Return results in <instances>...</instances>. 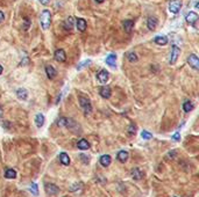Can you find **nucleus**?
Instances as JSON below:
<instances>
[{"label":"nucleus","instance_id":"obj_41","mask_svg":"<svg viewBox=\"0 0 199 197\" xmlns=\"http://www.w3.org/2000/svg\"><path fill=\"white\" fill-rule=\"evenodd\" d=\"M1 73H2V66L0 65V74H1Z\"/></svg>","mask_w":199,"mask_h":197},{"label":"nucleus","instance_id":"obj_26","mask_svg":"<svg viewBox=\"0 0 199 197\" xmlns=\"http://www.w3.org/2000/svg\"><path fill=\"white\" fill-rule=\"evenodd\" d=\"M126 57L128 59V61H131V63H136L138 61V56H136V54L135 52H133V51H131V52H128L127 55H126Z\"/></svg>","mask_w":199,"mask_h":197},{"label":"nucleus","instance_id":"obj_24","mask_svg":"<svg viewBox=\"0 0 199 197\" xmlns=\"http://www.w3.org/2000/svg\"><path fill=\"white\" fill-rule=\"evenodd\" d=\"M74 23H75V19H74L72 16L68 18V19L65 20V22H64V27H65V29H72Z\"/></svg>","mask_w":199,"mask_h":197},{"label":"nucleus","instance_id":"obj_39","mask_svg":"<svg viewBox=\"0 0 199 197\" xmlns=\"http://www.w3.org/2000/svg\"><path fill=\"white\" fill-rule=\"evenodd\" d=\"M2 115H4V111H2V109H1V107H0V121H1V118H2Z\"/></svg>","mask_w":199,"mask_h":197},{"label":"nucleus","instance_id":"obj_33","mask_svg":"<svg viewBox=\"0 0 199 197\" xmlns=\"http://www.w3.org/2000/svg\"><path fill=\"white\" fill-rule=\"evenodd\" d=\"M80 187H81V184H80V183H76V184H74V186L71 187V191H77V190H79Z\"/></svg>","mask_w":199,"mask_h":197},{"label":"nucleus","instance_id":"obj_36","mask_svg":"<svg viewBox=\"0 0 199 197\" xmlns=\"http://www.w3.org/2000/svg\"><path fill=\"white\" fill-rule=\"evenodd\" d=\"M4 20H5V14H4V13L0 11V23H1Z\"/></svg>","mask_w":199,"mask_h":197},{"label":"nucleus","instance_id":"obj_16","mask_svg":"<svg viewBox=\"0 0 199 197\" xmlns=\"http://www.w3.org/2000/svg\"><path fill=\"white\" fill-rule=\"evenodd\" d=\"M115 61H117V55H114V54H111L106 57V64L110 65L111 67L115 66Z\"/></svg>","mask_w":199,"mask_h":197},{"label":"nucleus","instance_id":"obj_27","mask_svg":"<svg viewBox=\"0 0 199 197\" xmlns=\"http://www.w3.org/2000/svg\"><path fill=\"white\" fill-rule=\"evenodd\" d=\"M17 176V172L14 169H7L5 173V177L6 178H15Z\"/></svg>","mask_w":199,"mask_h":197},{"label":"nucleus","instance_id":"obj_17","mask_svg":"<svg viewBox=\"0 0 199 197\" xmlns=\"http://www.w3.org/2000/svg\"><path fill=\"white\" fill-rule=\"evenodd\" d=\"M99 161H100V163H101V166L107 167V166H110V163H111V157H110L108 154H104V156L100 157Z\"/></svg>","mask_w":199,"mask_h":197},{"label":"nucleus","instance_id":"obj_29","mask_svg":"<svg viewBox=\"0 0 199 197\" xmlns=\"http://www.w3.org/2000/svg\"><path fill=\"white\" fill-rule=\"evenodd\" d=\"M92 61L90 60V59H87V60H84V61H81L80 64H78V66H77V70H81V69H84V67H86L87 65H90Z\"/></svg>","mask_w":199,"mask_h":197},{"label":"nucleus","instance_id":"obj_23","mask_svg":"<svg viewBox=\"0 0 199 197\" xmlns=\"http://www.w3.org/2000/svg\"><path fill=\"white\" fill-rule=\"evenodd\" d=\"M154 41H155V43L159 44V45H165V44L168 43L167 36H156Z\"/></svg>","mask_w":199,"mask_h":197},{"label":"nucleus","instance_id":"obj_15","mask_svg":"<svg viewBox=\"0 0 199 197\" xmlns=\"http://www.w3.org/2000/svg\"><path fill=\"white\" fill-rule=\"evenodd\" d=\"M132 177L134 180L139 181V180H141L143 177V172L140 168H134V169H132Z\"/></svg>","mask_w":199,"mask_h":197},{"label":"nucleus","instance_id":"obj_10","mask_svg":"<svg viewBox=\"0 0 199 197\" xmlns=\"http://www.w3.org/2000/svg\"><path fill=\"white\" fill-rule=\"evenodd\" d=\"M45 73H47V76H48V78L49 79H54L56 76H57L56 70H55L54 66H51V65L45 66Z\"/></svg>","mask_w":199,"mask_h":197},{"label":"nucleus","instance_id":"obj_6","mask_svg":"<svg viewBox=\"0 0 199 197\" xmlns=\"http://www.w3.org/2000/svg\"><path fill=\"white\" fill-rule=\"evenodd\" d=\"M44 189H45L47 194H50V195H55V194H57L60 191L58 187L53 184V183H45L44 184Z\"/></svg>","mask_w":199,"mask_h":197},{"label":"nucleus","instance_id":"obj_11","mask_svg":"<svg viewBox=\"0 0 199 197\" xmlns=\"http://www.w3.org/2000/svg\"><path fill=\"white\" fill-rule=\"evenodd\" d=\"M147 26H148V29L154 30L157 27V19L155 16H149L147 20Z\"/></svg>","mask_w":199,"mask_h":197},{"label":"nucleus","instance_id":"obj_25","mask_svg":"<svg viewBox=\"0 0 199 197\" xmlns=\"http://www.w3.org/2000/svg\"><path fill=\"white\" fill-rule=\"evenodd\" d=\"M183 109H184L185 113H190V111L193 109L192 102H191V101H185V102L183 103Z\"/></svg>","mask_w":199,"mask_h":197},{"label":"nucleus","instance_id":"obj_32","mask_svg":"<svg viewBox=\"0 0 199 197\" xmlns=\"http://www.w3.org/2000/svg\"><path fill=\"white\" fill-rule=\"evenodd\" d=\"M135 132H136V126L134 124H131L128 128V135L133 136V135H135Z\"/></svg>","mask_w":199,"mask_h":197},{"label":"nucleus","instance_id":"obj_20","mask_svg":"<svg viewBox=\"0 0 199 197\" xmlns=\"http://www.w3.org/2000/svg\"><path fill=\"white\" fill-rule=\"evenodd\" d=\"M17 96L20 98V100H26V98H28V92H27V89L19 88V89L17 91Z\"/></svg>","mask_w":199,"mask_h":197},{"label":"nucleus","instance_id":"obj_40","mask_svg":"<svg viewBox=\"0 0 199 197\" xmlns=\"http://www.w3.org/2000/svg\"><path fill=\"white\" fill-rule=\"evenodd\" d=\"M94 1H97V2H104V1H105V0H94Z\"/></svg>","mask_w":199,"mask_h":197},{"label":"nucleus","instance_id":"obj_28","mask_svg":"<svg viewBox=\"0 0 199 197\" xmlns=\"http://www.w3.org/2000/svg\"><path fill=\"white\" fill-rule=\"evenodd\" d=\"M29 190H30V193H32L33 195H35V196L39 195V188H37V184H36V183H32Z\"/></svg>","mask_w":199,"mask_h":197},{"label":"nucleus","instance_id":"obj_7","mask_svg":"<svg viewBox=\"0 0 199 197\" xmlns=\"http://www.w3.org/2000/svg\"><path fill=\"white\" fill-rule=\"evenodd\" d=\"M54 57H55V59H56L57 61L63 63V61H65V60H66V54H65V51H64L63 49H58V50H56V51H55Z\"/></svg>","mask_w":199,"mask_h":197},{"label":"nucleus","instance_id":"obj_31","mask_svg":"<svg viewBox=\"0 0 199 197\" xmlns=\"http://www.w3.org/2000/svg\"><path fill=\"white\" fill-rule=\"evenodd\" d=\"M56 124H57L58 126H65V124H66V117H60L57 119Z\"/></svg>","mask_w":199,"mask_h":197},{"label":"nucleus","instance_id":"obj_35","mask_svg":"<svg viewBox=\"0 0 199 197\" xmlns=\"http://www.w3.org/2000/svg\"><path fill=\"white\" fill-rule=\"evenodd\" d=\"M25 22H26V27H25V29L27 30V29H28V27H29V19H28V18H25Z\"/></svg>","mask_w":199,"mask_h":197},{"label":"nucleus","instance_id":"obj_14","mask_svg":"<svg viewBox=\"0 0 199 197\" xmlns=\"http://www.w3.org/2000/svg\"><path fill=\"white\" fill-rule=\"evenodd\" d=\"M86 21L84 19H81V18H79V19H77V21H76V27H77V29L79 30V31H85V29H86Z\"/></svg>","mask_w":199,"mask_h":197},{"label":"nucleus","instance_id":"obj_38","mask_svg":"<svg viewBox=\"0 0 199 197\" xmlns=\"http://www.w3.org/2000/svg\"><path fill=\"white\" fill-rule=\"evenodd\" d=\"M175 154H176V152H175V151H171V152H169V157H170V158H174V157H175Z\"/></svg>","mask_w":199,"mask_h":197},{"label":"nucleus","instance_id":"obj_2","mask_svg":"<svg viewBox=\"0 0 199 197\" xmlns=\"http://www.w3.org/2000/svg\"><path fill=\"white\" fill-rule=\"evenodd\" d=\"M79 104H80V107L83 108V110H84L85 115H89V114L92 111V107H91L90 100H87L86 98L80 96L79 98Z\"/></svg>","mask_w":199,"mask_h":197},{"label":"nucleus","instance_id":"obj_12","mask_svg":"<svg viewBox=\"0 0 199 197\" xmlns=\"http://www.w3.org/2000/svg\"><path fill=\"white\" fill-rule=\"evenodd\" d=\"M99 94L104 98H111V88H110L108 86H102V87L100 88Z\"/></svg>","mask_w":199,"mask_h":197},{"label":"nucleus","instance_id":"obj_3","mask_svg":"<svg viewBox=\"0 0 199 197\" xmlns=\"http://www.w3.org/2000/svg\"><path fill=\"white\" fill-rule=\"evenodd\" d=\"M182 7V1L180 0H171L169 2V11L174 14H177Z\"/></svg>","mask_w":199,"mask_h":197},{"label":"nucleus","instance_id":"obj_37","mask_svg":"<svg viewBox=\"0 0 199 197\" xmlns=\"http://www.w3.org/2000/svg\"><path fill=\"white\" fill-rule=\"evenodd\" d=\"M39 1H40L42 5H47V4H48L50 0H39Z\"/></svg>","mask_w":199,"mask_h":197},{"label":"nucleus","instance_id":"obj_5","mask_svg":"<svg viewBox=\"0 0 199 197\" xmlns=\"http://www.w3.org/2000/svg\"><path fill=\"white\" fill-rule=\"evenodd\" d=\"M187 63L190 64V66L195 70H198L199 69V59L197 57V55L195 54H191L189 57H187Z\"/></svg>","mask_w":199,"mask_h":197},{"label":"nucleus","instance_id":"obj_8","mask_svg":"<svg viewBox=\"0 0 199 197\" xmlns=\"http://www.w3.org/2000/svg\"><path fill=\"white\" fill-rule=\"evenodd\" d=\"M133 27H134V21L133 20H125L123 22H122V28H123V30L126 31V33H132V30H133Z\"/></svg>","mask_w":199,"mask_h":197},{"label":"nucleus","instance_id":"obj_30","mask_svg":"<svg viewBox=\"0 0 199 197\" xmlns=\"http://www.w3.org/2000/svg\"><path fill=\"white\" fill-rule=\"evenodd\" d=\"M141 137L143 138V139H151L153 138V135L150 133V132H148V131H146V130H143L142 132H141Z\"/></svg>","mask_w":199,"mask_h":197},{"label":"nucleus","instance_id":"obj_13","mask_svg":"<svg viewBox=\"0 0 199 197\" xmlns=\"http://www.w3.org/2000/svg\"><path fill=\"white\" fill-rule=\"evenodd\" d=\"M197 20H198V14L195 13V12H190V13L186 15V21H187L190 24H192V26L197 22Z\"/></svg>","mask_w":199,"mask_h":197},{"label":"nucleus","instance_id":"obj_4","mask_svg":"<svg viewBox=\"0 0 199 197\" xmlns=\"http://www.w3.org/2000/svg\"><path fill=\"white\" fill-rule=\"evenodd\" d=\"M179 55H180L179 48L178 46H176V45H174V46H172V50H171V55H170V60H169V63H170L171 65L176 64V61H177V59H178Z\"/></svg>","mask_w":199,"mask_h":197},{"label":"nucleus","instance_id":"obj_19","mask_svg":"<svg viewBox=\"0 0 199 197\" xmlns=\"http://www.w3.org/2000/svg\"><path fill=\"white\" fill-rule=\"evenodd\" d=\"M44 121H45V118H44V115L43 114H37L36 116H35V123H36V126L37 128H41V126H43V124H44Z\"/></svg>","mask_w":199,"mask_h":197},{"label":"nucleus","instance_id":"obj_18","mask_svg":"<svg viewBox=\"0 0 199 197\" xmlns=\"http://www.w3.org/2000/svg\"><path fill=\"white\" fill-rule=\"evenodd\" d=\"M77 146H78L79 150H83V151L90 148V144H89V141L86 139H80L79 141L77 143Z\"/></svg>","mask_w":199,"mask_h":197},{"label":"nucleus","instance_id":"obj_22","mask_svg":"<svg viewBox=\"0 0 199 197\" xmlns=\"http://www.w3.org/2000/svg\"><path fill=\"white\" fill-rule=\"evenodd\" d=\"M118 160H119L120 162H126L127 161V159H128V152L127 151H120L119 153H118Z\"/></svg>","mask_w":199,"mask_h":197},{"label":"nucleus","instance_id":"obj_21","mask_svg":"<svg viewBox=\"0 0 199 197\" xmlns=\"http://www.w3.org/2000/svg\"><path fill=\"white\" fill-rule=\"evenodd\" d=\"M60 161L64 166H68L70 163V158H69V156L66 153L62 152V153H60Z\"/></svg>","mask_w":199,"mask_h":197},{"label":"nucleus","instance_id":"obj_34","mask_svg":"<svg viewBox=\"0 0 199 197\" xmlns=\"http://www.w3.org/2000/svg\"><path fill=\"white\" fill-rule=\"evenodd\" d=\"M172 139H174L175 141H179V140H180V135H179V132H176V133L172 136Z\"/></svg>","mask_w":199,"mask_h":197},{"label":"nucleus","instance_id":"obj_1","mask_svg":"<svg viewBox=\"0 0 199 197\" xmlns=\"http://www.w3.org/2000/svg\"><path fill=\"white\" fill-rule=\"evenodd\" d=\"M40 23H41V27L43 30H47L49 29L50 27V23H51V14L48 9H44L40 15Z\"/></svg>","mask_w":199,"mask_h":197},{"label":"nucleus","instance_id":"obj_9","mask_svg":"<svg viewBox=\"0 0 199 197\" xmlns=\"http://www.w3.org/2000/svg\"><path fill=\"white\" fill-rule=\"evenodd\" d=\"M108 76L110 74H108V72L106 70H101L99 73L97 74V79L99 80L101 84H106L107 80H108Z\"/></svg>","mask_w":199,"mask_h":197}]
</instances>
